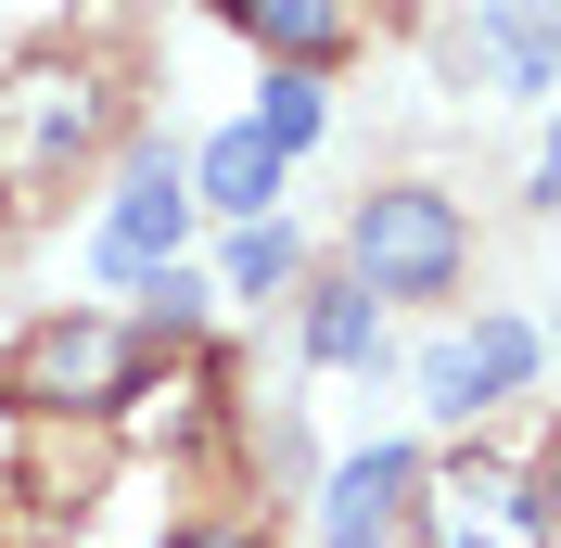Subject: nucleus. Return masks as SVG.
I'll return each instance as SVG.
<instances>
[{
  "label": "nucleus",
  "instance_id": "f257e3e1",
  "mask_svg": "<svg viewBox=\"0 0 561 548\" xmlns=\"http://www.w3.org/2000/svg\"><path fill=\"white\" fill-rule=\"evenodd\" d=\"M103 128H115V77L90 65V52H38V65H13V77H0V205L51 192Z\"/></svg>",
  "mask_w": 561,
  "mask_h": 548
},
{
  "label": "nucleus",
  "instance_id": "f03ea898",
  "mask_svg": "<svg viewBox=\"0 0 561 548\" xmlns=\"http://www.w3.org/2000/svg\"><path fill=\"white\" fill-rule=\"evenodd\" d=\"M115 396H140V332L128 319H38L26 344H13V370H0V409L26 421H103Z\"/></svg>",
  "mask_w": 561,
  "mask_h": 548
},
{
  "label": "nucleus",
  "instance_id": "7ed1b4c3",
  "mask_svg": "<svg viewBox=\"0 0 561 548\" xmlns=\"http://www.w3.org/2000/svg\"><path fill=\"white\" fill-rule=\"evenodd\" d=\"M345 255H357V294H370V307H383V294H459V269H472V230H459L447 192L383 179V192L357 205Z\"/></svg>",
  "mask_w": 561,
  "mask_h": 548
},
{
  "label": "nucleus",
  "instance_id": "20e7f679",
  "mask_svg": "<svg viewBox=\"0 0 561 548\" xmlns=\"http://www.w3.org/2000/svg\"><path fill=\"white\" fill-rule=\"evenodd\" d=\"M421 523H434V548H549V498H536V472H511V459H447V472H421Z\"/></svg>",
  "mask_w": 561,
  "mask_h": 548
},
{
  "label": "nucleus",
  "instance_id": "39448f33",
  "mask_svg": "<svg viewBox=\"0 0 561 548\" xmlns=\"http://www.w3.org/2000/svg\"><path fill=\"white\" fill-rule=\"evenodd\" d=\"M179 230H192V179H179V153H140V179L115 192V217H103V281L179 269Z\"/></svg>",
  "mask_w": 561,
  "mask_h": 548
},
{
  "label": "nucleus",
  "instance_id": "423d86ee",
  "mask_svg": "<svg viewBox=\"0 0 561 548\" xmlns=\"http://www.w3.org/2000/svg\"><path fill=\"white\" fill-rule=\"evenodd\" d=\"M511 383H536V332L524 319H485V332H447L434 357H421V409L472 421V409H497Z\"/></svg>",
  "mask_w": 561,
  "mask_h": 548
},
{
  "label": "nucleus",
  "instance_id": "0eeeda50",
  "mask_svg": "<svg viewBox=\"0 0 561 548\" xmlns=\"http://www.w3.org/2000/svg\"><path fill=\"white\" fill-rule=\"evenodd\" d=\"M230 13H243V38H255V52H280L294 77L332 65V52L357 38V0H230Z\"/></svg>",
  "mask_w": 561,
  "mask_h": 548
},
{
  "label": "nucleus",
  "instance_id": "6e6552de",
  "mask_svg": "<svg viewBox=\"0 0 561 548\" xmlns=\"http://www.w3.org/2000/svg\"><path fill=\"white\" fill-rule=\"evenodd\" d=\"M421 484V459L409 446H370V459H345L332 472V548H383V511Z\"/></svg>",
  "mask_w": 561,
  "mask_h": 548
},
{
  "label": "nucleus",
  "instance_id": "1a4fd4ad",
  "mask_svg": "<svg viewBox=\"0 0 561 548\" xmlns=\"http://www.w3.org/2000/svg\"><path fill=\"white\" fill-rule=\"evenodd\" d=\"M268 192H280V153H268L255 128H217L205 167H192V205H217V217H243V230H255V217H268Z\"/></svg>",
  "mask_w": 561,
  "mask_h": 548
},
{
  "label": "nucleus",
  "instance_id": "9d476101",
  "mask_svg": "<svg viewBox=\"0 0 561 548\" xmlns=\"http://www.w3.org/2000/svg\"><path fill=\"white\" fill-rule=\"evenodd\" d=\"M307 357H319V370H357V357H383V307H370L357 281H332V294L307 307Z\"/></svg>",
  "mask_w": 561,
  "mask_h": 548
},
{
  "label": "nucleus",
  "instance_id": "9b49d317",
  "mask_svg": "<svg viewBox=\"0 0 561 548\" xmlns=\"http://www.w3.org/2000/svg\"><path fill=\"white\" fill-rule=\"evenodd\" d=\"M485 52L511 65V90H549V0H485Z\"/></svg>",
  "mask_w": 561,
  "mask_h": 548
},
{
  "label": "nucleus",
  "instance_id": "f8f14e48",
  "mask_svg": "<svg viewBox=\"0 0 561 548\" xmlns=\"http://www.w3.org/2000/svg\"><path fill=\"white\" fill-rule=\"evenodd\" d=\"M255 140H268V153H307V140H319V90H307L294 65L268 77V103H255Z\"/></svg>",
  "mask_w": 561,
  "mask_h": 548
},
{
  "label": "nucleus",
  "instance_id": "ddd939ff",
  "mask_svg": "<svg viewBox=\"0 0 561 548\" xmlns=\"http://www.w3.org/2000/svg\"><path fill=\"white\" fill-rule=\"evenodd\" d=\"M280 281H294V230H280V217H255V230L230 242V294H280Z\"/></svg>",
  "mask_w": 561,
  "mask_h": 548
},
{
  "label": "nucleus",
  "instance_id": "4468645a",
  "mask_svg": "<svg viewBox=\"0 0 561 548\" xmlns=\"http://www.w3.org/2000/svg\"><path fill=\"white\" fill-rule=\"evenodd\" d=\"M167 548H268V536H243V523H192V536H167Z\"/></svg>",
  "mask_w": 561,
  "mask_h": 548
}]
</instances>
